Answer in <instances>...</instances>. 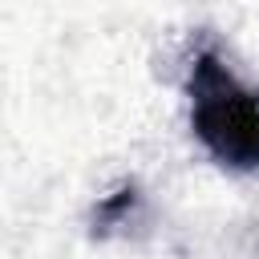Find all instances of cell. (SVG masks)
Here are the masks:
<instances>
[{
	"instance_id": "obj_1",
	"label": "cell",
	"mask_w": 259,
	"mask_h": 259,
	"mask_svg": "<svg viewBox=\"0 0 259 259\" xmlns=\"http://www.w3.org/2000/svg\"><path fill=\"white\" fill-rule=\"evenodd\" d=\"M190 125L223 166H259V93L243 89L210 53L190 69Z\"/></svg>"
}]
</instances>
